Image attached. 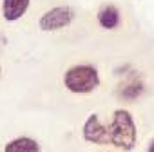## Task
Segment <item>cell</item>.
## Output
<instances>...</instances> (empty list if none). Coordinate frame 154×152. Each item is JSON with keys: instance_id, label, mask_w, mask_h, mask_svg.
I'll use <instances>...</instances> for the list:
<instances>
[{"instance_id": "3", "label": "cell", "mask_w": 154, "mask_h": 152, "mask_svg": "<svg viewBox=\"0 0 154 152\" xmlns=\"http://www.w3.org/2000/svg\"><path fill=\"white\" fill-rule=\"evenodd\" d=\"M74 18H76V11L71 6H54L42 13V17L38 18V27L44 33L60 31L69 27L74 22Z\"/></svg>"}, {"instance_id": "7", "label": "cell", "mask_w": 154, "mask_h": 152, "mask_svg": "<svg viewBox=\"0 0 154 152\" xmlns=\"http://www.w3.org/2000/svg\"><path fill=\"white\" fill-rule=\"evenodd\" d=\"M4 152H42L40 143L29 136H18L6 143Z\"/></svg>"}, {"instance_id": "2", "label": "cell", "mask_w": 154, "mask_h": 152, "mask_svg": "<svg viewBox=\"0 0 154 152\" xmlns=\"http://www.w3.org/2000/svg\"><path fill=\"white\" fill-rule=\"evenodd\" d=\"M63 85L72 94H89L100 87V72L91 63L72 65L63 74Z\"/></svg>"}, {"instance_id": "4", "label": "cell", "mask_w": 154, "mask_h": 152, "mask_svg": "<svg viewBox=\"0 0 154 152\" xmlns=\"http://www.w3.org/2000/svg\"><path fill=\"white\" fill-rule=\"evenodd\" d=\"M82 136L87 143H93V145H107L109 143L107 127L102 123L98 114L87 116V120L84 121V127H82Z\"/></svg>"}, {"instance_id": "10", "label": "cell", "mask_w": 154, "mask_h": 152, "mask_svg": "<svg viewBox=\"0 0 154 152\" xmlns=\"http://www.w3.org/2000/svg\"><path fill=\"white\" fill-rule=\"evenodd\" d=\"M0 74H2V67H0Z\"/></svg>"}, {"instance_id": "1", "label": "cell", "mask_w": 154, "mask_h": 152, "mask_svg": "<svg viewBox=\"0 0 154 152\" xmlns=\"http://www.w3.org/2000/svg\"><path fill=\"white\" fill-rule=\"evenodd\" d=\"M109 143L123 152H131L138 143V129L132 114L127 109H116L112 112V120L107 125Z\"/></svg>"}, {"instance_id": "5", "label": "cell", "mask_w": 154, "mask_h": 152, "mask_svg": "<svg viewBox=\"0 0 154 152\" xmlns=\"http://www.w3.org/2000/svg\"><path fill=\"white\" fill-rule=\"evenodd\" d=\"M31 6V0H2V17L6 22H18Z\"/></svg>"}, {"instance_id": "9", "label": "cell", "mask_w": 154, "mask_h": 152, "mask_svg": "<svg viewBox=\"0 0 154 152\" xmlns=\"http://www.w3.org/2000/svg\"><path fill=\"white\" fill-rule=\"evenodd\" d=\"M147 152H154V139L149 143V147H147Z\"/></svg>"}, {"instance_id": "8", "label": "cell", "mask_w": 154, "mask_h": 152, "mask_svg": "<svg viewBox=\"0 0 154 152\" xmlns=\"http://www.w3.org/2000/svg\"><path fill=\"white\" fill-rule=\"evenodd\" d=\"M143 93H145V85L140 80H131V82H127V84L118 87V98H122L125 102H134Z\"/></svg>"}, {"instance_id": "6", "label": "cell", "mask_w": 154, "mask_h": 152, "mask_svg": "<svg viewBox=\"0 0 154 152\" xmlns=\"http://www.w3.org/2000/svg\"><path fill=\"white\" fill-rule=\"evenodd\" d=\"M96 18H98V24H100L102 29L112 31V29H116V27L120 26V22H122V13H120V9H118L114 4H105V6H102V8L98 9Z\"/></svg>"}]
</instances>
